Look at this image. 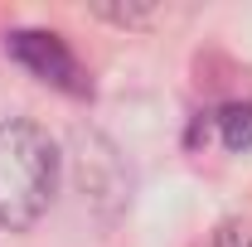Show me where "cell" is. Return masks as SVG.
<instances>
[{
	"instance_id": "cell-1",
	"label": "cell",
	"mask_w": 252,
	"mask_h": 247,
	"mask_svg": "<svg viewBox=\"0 0 252 247\" xmlns=\"http://www.w3.org/2000/svg\"><path fill=\"white\" fill-rule=\"evenodd\" d=\"M59 189V151L34 122H0V228L25 233L49 214Z\"/></svg>"
},
{
	"instance_id": "cell-2",
	"label": "cell",
	"mask_w": 252,
	"mask_h": 247,
	"mask_svg": "<svg viewBox=\"0 0 252 247\" xmlns=\"http://www.w3.org/2000/svg\"><path fill=\"white\" fill-rule=\"evenodd\" d=\"M5 54L20 63V68H30L39 83H54V88H63V93H73V97L88 93V78H83V68L73 59V49L54 30H15L5 39Z\"/></svg>"
},
{
	"instance_id": "cell-3",
	"label": "cell",
	"mask_w": 252,
	"mask_h": 247,
	"mask_svg": "<svg viewBox=\"0 0 252 247\" xmlns=\"http://www.w3.org/2000/svg\"><path fill=\"white\" fill-rule=\"evenodd\" d=\"M219 136L228 151H252V102H228L219 107Z\"/></svg>"
},
{
	"instance_id": "cell-4",
	"label": "cell",
	"mask_w": 252,
	"mask_h": 247,
	"mask_svg": "<svg viewBox=\"0 0 252 247\" xmlns=\"http://www.w3.org/2000/svg\"><path fill=\"white\" fill-rule=\"evenodd\" d=\"M97 15L112 20V25H146L151 20V5H97Z\"/></svg>"
},
{
	"instance_id": "cell-5",
	"label": "cell",
	"mask_w": 252,
	"mask_h": 247,
	"mask_svg": "<svg viewBox=\"0 0 252 247\" xmlns=\"http://www.w3.org/2000/svg\"><path fill=\"white\" fill-rule=\"evenodd\" d=\"M214 247H252V228L238 223V218H228L219 233H214Z\"/></svg>"
}]
</instances>
